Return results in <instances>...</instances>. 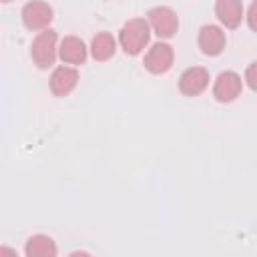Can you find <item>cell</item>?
<instances>
[{
  "instance_id": "6da1fadb",
  "label": "cell",
  "mask_w": 257,
  "mask_h": 257,
  "mask_svg": "<svg viewBox=\"0 0 257 257\" xmlns=\"http://www.w3.org/2000/svg\"><path fill=\"white\" fill-rule=\"evenodd\" d=\"M149 34H151V32H149V24H147L143 18H133V20H128V22L120 28L118 40H120L122 50H124L126 54H131V56H135V54H139V52L147 46Z\"/></svg>"
},
{
  "instance_id": "7a4b0ae2",
  "label": "cell",
  "mask_w": 257,
  "mask_h": 257,
  "mask_svg": "<svg viewBox=\"0 0 257 257\" xmlns=\"http://www.w3.org/2000/svg\"><path fill=\"white\" fill-rule=\"evenodd\" d=\"M32 60L36 62V66L40 68H48L54 64V58H56V32L46 28L42 30L34 42H32Z\"/></svg>"
},
{
  "instance_id": "3957f363",
  "label": "cell",
  "mask_w": 257,
  "mask_h": 257,
  "mask_svg": "<svg viewBox=\"0 0 257 257\" xmlns=\"http://www.w3.org/2000/svg\"><path fill=\"white\" fill-rule=\"evenodd\" d=\"M52 20V8L46 2L32 0L22 8V22L28 30H46Z\"/></svg>"
},
{
  "instance_id": "277c9868",
  "label": "cell",
  "mask_w": 257,
  "mask_h": 257,
  "mask_svg": "<svg viewBox=\"0 0 257 257\" xmlns=\"http://www.w3.org/2000/svg\"><path fill=\"white\" fill-rule=\"evenodd\" d=\"M149 22L153 26V30L161 36V38H171L177 28H179V18L177 14L167 8V6H159V8H153L149 12Z\"/></svg>"
},
{
  "instance_id": "5b68a950",
  "label": "cell",
  "mask_w": 257,
  "mask_h": 257,
  "mask_svg": "<svg viewBox=\"0 0 257 257\" xmlns=\"http://www.w3.org/2000/svg\"><path fill=\"white\" fill-rule=\"evenodd\" d=\"M241 76L237 72H231V70H225L217 76L215 80V88H213V94L219 102H231L235 100L239 94H241Z\"/></svg>"
},
{
  "instance_id": "8992f818",
  "label": "cell",
  "mask_w": 257,
  "mask_h": 257,
  "mask_svg": "<svg viewBox=\"0 0 257 257\" xmlns=\"http://www.w3.org/2000/svg\"><path fill=\"white\" fill-rule=\"evenodd\" d=\"M173 64V48L165 42H159V44H153L151 50L147 52L145 56V68L153 74H161V72H167Z\"/></svg>"
},
{
  "instance_id": "52a82bcc",
  "label": "cell",
  "mask_w": 257,
  "mask_h": 257,
  "mask_svg": "<svg viewBox=\"0 0 257 257\" xmlns=\"http://www.w3.org/2000/svg\"><path fill=\"white\" fill-rule=\"evenodd\" d=\"M209 84V72L201 66H193V68H187L181 78H179V88L183 94L187 96H197L201 94Z\"/></svg>"
},
{
  "instance_id": "ba28073f",
  "label": "cell",
  "mask_w": 257,
  "mask_h": 257,
  "mask_svg": "<svg viewBox=\"0 0 257 257\" xmlns=\"http://www.w3.org/2000/svg\"><path fill=\"white\" fill-rule=\"evenodd\" d=\"M199 48L209 56H217L225 48V32L219 26H203L199 32Z\"/></svg>"
},
{
  "instance_id": "9c48e42d",
  "label": "cell",
  "mask_w": 257,
  "mask_h": 257,
  "mask_svg": "<svg viewBox=\"0 0 257 257\" xmlns=\"http://www.w3.org/2000/svg\"><path fill=\"white\" fill-rule=\"evenodd\" d=\"M78 82V72L70 66H58L52 76H50V90L56 94V96H64L68 94Z\"/></svg>"
},
{
  "instance_id": "30bf717a",
  "label": "cell",
  "mask_w": 257,
  "mask_h": 257,
  "mask_svg": "<svg viewBox=\"0 0 257 257\" xmlns=\"http://www.w3.org/2000/svg\"><path fill=\"white\" fill-rule=\"evenodd\" d=\"M215 14L217 18L227 26V28H235L241 24L243 18V4L241 0H217L215 4Z\"/></svg>"
},
{
  "instance_id": "8fae6325",
  "label": "cell",
  "mask_w": 257,
  "mask_h": 257,
  "mask_svg": "<svg viewBox=\"0 0 257 257\" xmlns=\"http://www.w3.org/2000/svg\"><path fill=\"white\" fill-rule=\"evenodd\" d=\"M60 58L66 64H82L86 58V46L80 38L76 36H68L62 40L60 44Z\"/></svg>"
},
{
  "instance_id": "7c38bea8",
  "label": "cell",
  "mask_w": 257,
  "mask_h": 257,
  "mask_svg": "<svg viewBox=\"0 0 257 257\" xmlns=\"http://www.w3.org/2000/svg\"><path fill=\"white\" fill-rule=\"evenodd\" d=\"M26 255L28 257H54L56 245L46 235H34L26 241Z\"/></svg>"
},
{
  "instance_id": "4fadbf2b",
  "label": "cell",
  "mask_w": 257,
  "mask_h": 257,
  "mask_svg": "<svg viewBox=\"0 0 257 257\" xmlns=\"http://www.w3.org/2000/svg\"><path fill=\"white\" fill-rule=\"evenodd\" d=\"M116 50V42L114 38L108 34V32H98L94 38H92V44H90V52L96 60H108Z\"/></svg>"
},
{
  "instance_id": "5bb4252c",
  "label": "cell",
  "mask_w": 257,
  "mask_h": 257,
  "mask_svg": "<svg viewBox=\"0 0 257 257\" xmlns=\"http://www.w3.org/2000/svg\"><path fill=\"white\" fill-rule=\"evenodd\" d=\"M245 80H247V84H249L253 90H257V60H255V62H251V64L247 66Z\"/></svg>"
},
{
  "instance_id": "9a60e30c",
  "label": "cell",
  "mask_w": 257,
  "mask_h": 257,
  "mask_svg": "<svg viewBox=\"0 0 257 257\" xmlns=\"http://www.w3.org/2000/svg\"><path fill=\"white\" fill-rule=\"evenodd\" d=\"M247 22H249V26H251V30H255L257 32V0L249 6V12H247Z\"/></svg>"
},
{
  "instance_id": "2e32d148",
  "label": "cell",
  "mask_w": 257,
  "mask_h": 257,
  "mask_svg": "<svg viewBox=\"0 0 257 257\" xmlns=\"http://www.w3.org/2000/svg\"><path fill=\"white\" fill-rule=\"evenodd\" d=\"M2 2H10V0H2Z\"/></svg>"
}]
</instances>
